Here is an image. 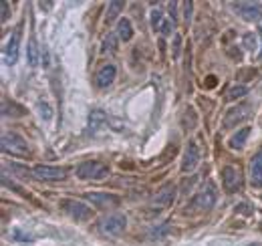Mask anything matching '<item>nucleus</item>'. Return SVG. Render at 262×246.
Listing matches in <instances>:
<instances>
[{
    "instance_id": "nucleus-1",
    "label": "nucleus",
    "mask_w": 262,
    "mask_h": 246,
    "mask_svg": "<svg viewBox=\"0 0 262 246\" xmlns=\"http://www.w3.org/2000/svg\"><path fill=\"white\" fill-rule=\"evenodd\" d=\"M2 152L12 155H29V146L18 133H4L0 139Z\"/></svg>"
},
{
    "instance_id": "nucleus-2",
    "label": "nucleus",
    "mask_w": 262,
    "mask_h": 246,
    "mask_svg": "<svg viewBox=\"0 0 262 246\" xmlns=\"http://www.w3.org/2000/svg\"><path fill=\"white\" fill-rule=\"evenodd\" d=\"M77 176L81 180H103L109 176V168L101 161H85L77 168Z\"/></svg>"
},
{
    "instance_id": "nucleus-3",
    "label": "nucleus",
    "mask_w": 262,
    "mask_h": 246,
    "mask_svg": "<svg viewBox=\"0 0 262 246\" xmlns=\"http://www.w3.org/2000/svg\"><path fill=\"white\" fill-rule=\"evenodd\" d=\"M216 200H218V192H216V186L212 184V182H208V184L204 186V188L198 192L196 196H194V206H196L198 210H204V212H208V210H212V208H214Z\"/></svg>"
},
{
    "instance_id": "nucleus-4",
    "label": "nucleus",
    "mask_w": 262,
    "mask_h": 246,
    "mask_svg": "<svg viewBox=\"0 0 262 246\" xmlns=\"http://www.w3.org/2000/svg\"><path fill=\"white\" fill-rule=\"evenodd\" d=\"M252 115V105L250 103H238L236 107H232L226 117H224V127H234L236 123H242Z\"/></svg>"
},
{
    "instance_id": "nucleus-5",
    "label": "nucleus",
    "mask_w": 262,
    "mask_h": 246,
    "mask_svg": "<svg viewBox=\"0 0 262 246\" xmlns=\"http://www.w3.org/2000/svg\"><path fill=\"white\" fill-rule=\"evenodd\" d=\"M127 226V220L125 216L121 214H115V216H107L99 222V230L105 232V234H121Z\"/></svg>"
},
{
    "instance_id": "nucleus-6",
    "label": "nucleus",
    "mask_w": 262,
    "mask_h": 246,
    "mask_svg": "<svg viewBox=\"0 0 262 246\" xmlns=\"http://www.w3.org/2000/svg\"><path fill=\"white\" fill-rule=\"evenodd\" d=\"M33 174L38 178V180H47V182L65 180V178H67L65 168H55V166H34Z\"/></svg>"
},
{
    "instance_id": "nucleus-7",
    "label": "nucleus",
    "mask_w": 262,
    "mask_h": 246,
    "mask_svg": "<svg viewBox=\"0 0 262 246\" xmlns=\"http://www.w3.org/2000/svg\"><path fill=\"white\" fill-rule=\"evenodd\" d=\"M234 10L244 20H260L262 18V2H238L234 4Z\"/></svg>"
},
{
    "instance_id": "nucleus-8",
    "label": "nucleus",
    "mask_w": 262,
    "mask_h": 246,
    "mask_svg": "<svg viewBox=\"0 0 262 246\" xmlns=\"http://www.w3.org/2000/svg\"><path fill=\"white\" fill-rule=\"evenodd\" d=\"M63 210L67 212V216H71V218H75V220H89L93 212H91V208L89 206H85L83 202H77V200H67L65 204H63Z\"/></svg>"
},
{
    "instance_id": "nucleus-9",
    "label": "nucleus",
    "mask_w": 262,
    "mask_h": 246,
    "mask_svg": "<svg viewBox=\"0 0 262 246\" xmlns=\"http://www.w3.org/2000/svg\"><path fill=\"white\" fill-rule=\"evenodd\" d=\"M222 182H224V188L228 192H238L242 188V174L238 168L234 166H228L222 170Z\"/></svg>"
},
{
    "instance_id": "nucleus-10",
    "label": "nucleus",
    "mask_w": 262,
    "mask_h": 246,
    "mask_svg": "<svg viewBox=\"0 0 262 246\" xmlns=\"http://www.w3.org/2000/svg\"><path fill=\"white\" fill-rule=\"evenodd\" d=\"M85 198L91 204L99 206V208H115V206H119V198L113 196V194H105V192H89V194H85Z\"/></svg>"
},
{
    "instance_id": "nucleus-11",
    "label": "nucleus",
    "mask_w": 262,
    "mask_h": 246,
    "mask_svg": "<svg viewBox=\"0 0 262 246\" xmlns=\"http://www.w3.org/2000/svg\"><path fill=\"white\" fill-rule=\"evenodd\" d=\"M115 75H117L115 65H105V67H101L97 71V75H95V85L101 87V89L109 87V85L115 81Z\"/></svg>"
},
{
    "instance_id": "nucleus-12",
    "label": "nucleus",
    "mask_w": 262,
    "mask_h": 246,
    "mask_svg": "<svg viewBox=\"0 0 262 246\" xmlns=\"http://www.w3.org/2000/svg\"><path fill=\"white\" fill-rule=\"evenodd\" d=\"M18 45H20V32L16 31L14 34H10V40L4 49V59H6V65H14L16 59H18Z\"/></svg>"
},
{
    "instance_id": "nucleus-13",
    "label": "nucleus",
    "mask_w": 262,
    "mask_h": 246,
    "mask_svg": "<svg viewBox=\"0 0 262 246\" xmlns=\"http://www.w3.org/2000/svg\"><path fill=\"white\" fill-rule=\"evenodd\" d=\"M250 182L254 188L262 186V148L254 154L252 161H250Z\"/></svg>"
},
{
    "instance_id": "nucleus-14",
    "label": "nucleus",
    "mask_w": 262,
    "mask_h": 246,
    "mask_svg": "<svg viewBox=\"0 0 262 246\" xmlns=\"http://www.w3.org/2000/svg\"><path fill=\"white\" fill-rule=\"evenodd\" d=\"M200 161V152H198L196 144H190L186 154H184V161H182V170L184 172H194Z\"/></svg>"
},
{
    "instance_id": "nucleus-15",
    "label": "nucleus",
    "mask_w": 262,
    "mask_h": 246,
    "mask_svg": "<svg viewBox=\"0 0 262 246\" xmlns=\"http://www.w3.org/2000/svg\"><path fill=\"white\" fill-rule=\"evenodd\" d=\"M173 196H176V190L173 186H165L164 190H160L154 198V208H165L173 202Z\"/></svg>"
},
{
    "instance_id": "nucleus-16",
    "label": "nucleus",
    "mask_w": 262,
    "mask_h": 246,
    "mask_svg": "<svg viewBox=\"0 0 262 246\" xmlns=\"http://www.w3.org/2000/svg\"><path fill=\"white\" fill-rule=\"evenodd\" d=\"M250 127H244V129H240L232 139H230V148H234V150H242L244 148V144H246V139H248V135H250Z\"/></svg>"
},
{
    "instance_id": "nucleus-17",
    "label": "nucleus",
    "mask_w": 262,
    "mask_h": 246,
    "mask_svg": "<svg viewBox=\"0 0 262 246\" xmlns=\"http://www.w3.org/2000/svg\"><path fill=\"white\" fill-rule=\"evenodd\" d=\"M117 34H119V38H121L123 43L131 40V36H133V27H131V23L127 18H121V20H119V25H117Z\"/></svg>"
},
{
    "instance_id": "nucleus-18",
    "label": "nucleus",
    "mask_w": 262,
    "mask_h": 246,
    "mask_svg": "<svg viewBox=\"0 0 262 246\" xmlns=\"http://www.w3.org/2000/svg\"><path fill=\"white\" fill-rule=\"evenodd\" d=\"M123 6H125V4H123L121 0H113V2H109V6H107V16H105V18H107V23L115 20V18H117V14L123 10Z\"/></svg>"
},
{
    "instance_id": "nucleus-19",
    "label": "nucleus",
    "mask_w": 262,
    "mask_h": 246,
    "mask_svg": "<svg viewBox=\"0 0 262 246\" xmlns=\"http://www.w3.org/2000/svg\"><path fill=\"white\" fill-rule=\"evenodd\" d=\"M164 25H165L164 14H162L160 10H154V12H151V27H154V31H156V32H162Z\"/></svg>"
},
{
    "instance_id": "nucleus-20",
    "label": "nucleus",
    "mask_w": 262,
    "mask_h": 246,
    "mask_svg": "<svg viewBox=\"0 0 262 246\" xmlns=\"http://www.w3.org/2000/svg\"><path fill=\"white\" fill-rule=\"evenodd\" d=\"M89 119H91V121H89V129H91V131H95L99 125L105 121V113H103V111H93Z\"/></svg>"
},
{
    "instance_id": "nucleus-21",
    "label": "nucleus",
    "mask_w": 262,
    "mask_h": 246,
    "mask_svg": "<svg viewBox=\"0 0 262 246\" xmlns=\"http://www.w3.org/2000/svg\"><path fill=\"white\" fill-rule=\"evenodd\" d=\"M29 63L36 67L38 65V47H36V40L31 38V43H29Z\"/></svg>"
},
{
    "instance_id": "nucleus-22",
    "label": "nucleus",
    "mask_w": 262,
    "mask_h": 246,
    "mask_svg": "<svg viewBox=\"0 0 262 246\" xmlns=\"http://www.w3.org/2000/svg\"><path fill=\"white\" fill-rule=\"evenodd\" d=\"M115 47H117V43H115V36L113 34H109L107 38H105V43H103V53H113L115 51Z\"/></svg>"
},
{
    "instance_id": "nucleus-23",
    "label": "nucleus",
    "mask_w": 262,
    "mask_h": 246,
    "mask_svg": "<svg viewBox=\"0 0 262 246\" xmlns=\"http://www.w3.org/2000/svg\"><path fill=\"white\" fill-rule=\"evenodd\" d=\"M248 93V87H244V85H236V87H232L228 91V99H236V97H242V95H246Z\"/></svg>"
},
{
    "instance_id": "nucleus-24",
    "label": "nucleus",
    "mask_w": 262,
    "mask_h": 246,
    "mask_svg": "<svg viewBox=\"0 0 262 246\" xmlns=\"http://www.w3.org/2000/svg\"><path fill=\"white\" fill-rule=\"evenodd\" d=\"M38 113L42 115V119H51V117H53V109H51L49 103H45V101L38 103Z\"/></svg>"
},
{
    "instance_id": "nucleus-25",
    "label": "nucleus",
    "mask_w": 262,
    "mask_h": 246,
    "mask_svg": "<svg viewBox=\"0 0 262 246\" xmlns=\"http://www.w3.org/2000/svg\"><path fill=\"white\" fill-rule=\"evenodd\" d=\"M254 38H256L254 34H246V36H244V45H246V49H248V51H254V45H256V40H254Z\"/></svg>"
},
{
    "instance_id": "nucleus-26",
    "label": "nucleus",
    "mask_w": 262,
    "mask_h": 246,
    "mask_svg": "<svg viewBox=\"0 0 262 246\" xmlns=\"http://www.w3.org/2000/svg\"><path fill=\"white\" fill-rule=\"evenodd\" d=\"M8 20V2H2V23Z\"/></svg>"
},
{
    "instance_id": "nucleus-27",
    "label": "nucleus",
    "mask_w": 262,
    "mask_h": 246,
    "mask_svg": "<svg viewBox=\"0 0 262 246\" xmlns=\"http://www.w3.org/2000/svg\"><path fill=\"white\" fill-rule=\"evenodd\" d=\"M260 40H262V27H260ZM260 57H262V51H260Z\"/></svg>"
}]
</instances>
